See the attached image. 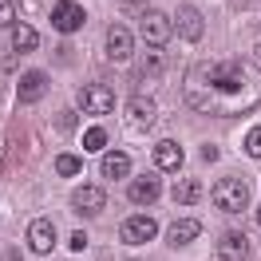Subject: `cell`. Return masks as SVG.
Listing matches in <instances>:
<instances>
[{
	"mask_svg": "<svg viewBox=\"0 0 261 261\" xmlns=\"http://www.w3.org/2000/svg\"><path fill=\"white\" fill-rule=\"evenodd\" d=\"M154 119H159V107H154L150 95H130L127 99V127L130 130H150Z\"/></svg>",
	"mask_w": 261,
	"mask_h": 261,
	"instance_id": "obj_5",
	"label": "cell"
},
{
	"mask_svg": "<svg viewBox=\"0 0 261 261\" xmlns=\"http://www.w3.org/2000/svg\"><path fill=\"white\" fill-rule=\"evenodd\" d=\"M214 206L222 214H242L249 206V186L242 178H218L214 182Z\"/></svg>",
	"mask_w": 261,
	"mask_h": 261,
	"instance_id": "obj_2",
	"label": "cell"
},
{
	"mask_svg": "<svg viewBox=\"0 0 261 261\" xmlns=\"http://www.w3.org/2000/svg\"><path fill=\"white\" fill-rule=\"evenodd\" d=\"M159 233V222L154 218H147V214H139V218H127L123 226H119V238L127 245H143V242H150Z\"/></svg>",
	"mask_w": 261,
	"mask_h": 261,
	"instance_id": "obj_7",
	"label": "cell"
},
{
	"mask_svg": "<svg viewBox=\"0 0 261 261\" xmlns=\"http://www.w3.org/2000/svg\"><path fill=\"white\" fill-rule=\"evenodd\" d=\"M28 245H32L36 253H51L56 249V226H51L48 218H36L32 226H28Z\"/></svg>",
	"mask_w": 261,
	"mask_h": 261,
	"instance_id": "obj_12",
	"label": "cell"
},
{
	"mask_svg": "<svg viewBox=\"0 0 261 261\" xmlns=\"http://www.w3.org/2000/svg\"><path fill=\"white\" fill-rule=\"evenodd\" d=\"M257 60H261V44H257Z\"/></svg>",
	"mask_w": 261,
	"mask_h": 261,
	"instance_id": "obj_28",
	"label": "cell"
},
{
	"mask_svg": "<svg viewBox=\"0 0 261 261\" xmlns=\"http://www.w3.org/2000/svg\"><path fill=\"white\" fill-rule=\"evenodd\" d=\"M170 194H174V202H182V206H190V202H198V198H202V186H198L194 178H178V182H174V190H170Z\"/></svg>",
	"mask_w": 261,
	"mask_h": 261,
	"instance_id": "obj_19",
	"label": "cell"
},
{
	"mask_svg": "<svg viewBox=\"0 0 261 261\" xmlns=\"http://www.w3.org/2000/svg\"><path fill=\"white\" fill-rule=\"evenodd\" d=\"M218 253H222V261H245L249 257V238L245 233H222V242H218Z\"/></svg>",
	"mask_w": 261,
	"mask_h": 261,
	"instance_id": "obj_14",
	"label": "cell"
},
{
	"mask_svg": "<svg viewBox=\"0 0 261 261\" xmlns=\"http://www.w3.org/2000/svg\"><path fill=\"white\" fill-rule=\"evenodd\" d=\"M202 233V226H198L194 218H178V222H170V229H166V242L174 245V249H182V245H190Z\"/></svg>",
	"mask_w": 261,
	"mask_h": 261,
	"instance_id": "obj_16",
	"label": "cell"
},
{
	"mask_svg": "<svg viewBox=\"0 0 261 261\" xmlns=\"http://www.w3.org/2000/svg\"><path fill=\"white\" fill-rule=\"evenodd\" d=\"M245 154H249V159H261V127H253L245 135Z\"/></svg>",
	"mask_w": 261,
	"mask_h": 261,
	"instance_id": "obj_22",
	"label": "cell"
},
{
	"mask_svg": "<svg viewBox=\"0 0 261 261\" xmlns=\"http://www.w3.org/2000/svg\"><path fill=\"white\" fill-rule=\"evenodd\" d=\"M99 170H103V178H130V159L123 154V150H107L103 154V163H99Z\"/></svg>",
	"mask_w": 261,
	"mask_h": 261,
	"instance_id": "obj_17",
	"label": "cell"
},
{
	"mask_svg": "<svg viewBox=\"0 0 261 261\" xmlns=\"http://www.w3.org/2000/svg\"><path fill=\"white\" fill-rule=\"evenodd\" d=\"M186 103L198 115H210V119H238L249 107L261 103V71L249 67L245 60H202L186 71L182 80Z\"/></svg>",
	"mask_w": 261,
	"mask_h": 261,
	"instance_id": "obj_1",
	"label": "cell"
},
{
	"mask_svg": "<svg viewBox=\"0 0 261 261\" xmlns=\"http://www.w3.org/2000/svg\"><path fill=\"white\" fill-rule=\"evenodd\" d=\"M75 111L83 115H111L115 111V95L111 87H103V83H87L80 91V103H75Z\"/></svg>",
	"mask_w": 261,
	"mask_h": 261,
	"instance_id": "obj_4",
	"label": "cell"
},
{
	"mask_svg": "<svg viewBox=\"0 0 261 261\" xmlns=\"http://www.w3.org/2000/svg\"><path fill=\"white\" fill-rule=\"evenodd\" d=\"M56 127L60 130H75V111H60L56 115Z\"/></svg>",
	"mask_w": 261,
	"mask_h": 261,
	"instance_id": "obj_24",
	"label": "cell"
},
{
	"mask_svg": "<svg viewBox=\"0 0 261 261\" xmlns=\"http://www.w3.org/2000/svg\"><path fill=\"white\" fill-rule=\"evenodd\" d=\"M0 20L4 24H16V0H0Z\"/></svg>",
	"mask_w": 261,
	"mask_h": 261,
	"instance_id": "obj_23",
	"label": "cell"
},
{
	"mask_svg": "<svg viewBox=\"0 0 261 261\" xmlns=\"http://www.w3.org/2000/svg\"><path fill=\"white\" fill-rule=\"evenodd\" d=\"M87 245V233H71V249H83Z\"/></svg>",
	"mask_w": 261,
	"mask_h": 261,
	"instance_id": "obj_26",
	"label": "cell"
},
{
	"mask_svg": "<svg viewBox=\"0 0 261 261\" xmlns=\"http://www.w3.org/2000/svg\"><path fill=\"white\" fill-rule=\"evenodd\" d=\"M119 8H123V12H130V16H143V12H147V8H143V0H123Z\"/></svg>",
	"mask_w": 261,
	"mask_h": 261,
	"instance_id": "obj_25",
	"label": "cell"
},
{
	"mask_svg": "<svg viewBox=\"0 0 261 261\" xmlns=\"http://www.w3.org/2000/svg\"><path fill=\"white\" fill-rule=\"evenodd\" d=\"M103 206H107V198H103V190H99V186H80V190L71 194V210L83 214V218L103 214Z\"/></svg>",
	"mask_w": 261,
	"mask_h": 261,
	"instance_id": "obj_10",
	"label": "cell"
},
{
	"mask_svg": "<svg viewBox=\"0 0 261 261\" xmlns=\"http://www.w3.org/2000/svg\"><path fill=\"white\" fill-rule=\"evenodd\" d=\"M154 166H159V170H178L182 166V147L170 143V139H163V143L154 147Z\"/></svg>",
	"mask_w": 261,
	"mask_h": 261,
	"instance_id": "obj_18",
	"label": "cell"
},
{
	"mask_svg": "<svg viewBox=\"0 0 261 261\" xmlns=\"http://www.w3.org/2000/svg\"><path fill=\"white\" fill-rule=\"evenodd\" d=\"M44 91H48V75H44V71H28V75H20V87H16L20 103H36Z\"/></svg>",
	"mask_w": 261,
	"mask_h": 261,
	"instance_id": "obj_15",
	"label": "cell"
},
{
	"mask_svg": "<svg viewBox=\"0 0 261 261\" xmlns=\"http://www.w3.org/2000/svg\"><path fill=\"white\" fill-rule=\"evenodd\" d=\"M174 28H178V36L186 40V44H198L202 32H206V20H202V12H198L194 4H182L178 16H174Z\"/></svg>",
	"mask_w": 261,
	"mask_h": 261,
	"instance_id": "obj_8",
	"label": "cell"
},
{
	"mask_svg": "<svg viewBox=\"0 0 261 261\" xmlns=\"http://www.w3.org/2000/svg\"><path fill=\"white\" fill-rule=\"evenodd\" d=\"M83 20H87V12L75 0H56L51 4V28L56 32H75V28H83Z\"/></svg>",
	"mask_w": 261,
	"mask_h": 261,
	"instance_id": "obj_6",
	"label": "cell"
},
{
	"mask_svg": "<svg viewBox=\"0 0 261 261\" xmlns=\"http://www.w3.org/2000/svg\"><path fill=\"white\" fill-rule=\"evenodd\" d=\"M107 56H111L115 64H127L130 56H135V36H130V28H123V24H111V28H107Z\"/></svg>",
	"mask_w": 261,
	"mask_h": 261,
	"instance_id": "obj_9",
	"label": "cell"
},
{
	"mask_svg": "<svg viewBox=\"0 0 261 261\" xmlns=\"http://www.w3.org/2000/svg\"><path fill=\"white\" fill-rule=\"evenodd\" d=\"M257 226H261V206H257Z\"/></svg>",
	"mask_w": 261,
	"mask_h": 261,
	"instance_id": "obj_27",
	"label": "cell"
},
{
	"mask_svg": "<svg viewBox=\"0 0 261 261\" xmlns=\"http://www.w3.org/2000/svg\"><path fill=\"white\" fill-rule=\"evenodd\" d=\"M127 198L135 202V206H154V202L163 198V182L154 178V174H147V178H130Z\"/></svg>",
	"mask_w": 261,
	"mask_h": 261,
	"instance_id": "obj_11",
	"label": "cell"
},
{
	"mask_svg": "<svg viewBox=\"0 0 261 261\" xmlns=\"http://www.w3.org/2000/svg\"><path fill=\"white\" fill-rule=\"evenodd\" d=\"M8 44H12V51L16 56H24V51H36L40 48V36H36V28L32 24H8Z\"/></svg>",
	"mask_w": 261,
	"mask_h": 261,
	"instance_id": "obj_13",
	"label": "cell"
},
{
	"mask_svg": "<svg viewBox=\"0 0 261 261\" xmlns=\"http://www.w3.org/2000/svg\"><path fill=\"white\" fill-rule=\"evenodd\" d=\"M80 159H75V154H60V159H56V170H60V174H64V178H75V174H80Z\"/></svg>",
	"mask_w": 261,
	"mask_h": 261,
	"instance_id": "obj_21",
	"label": "cell"
},
{
	"mask_svg": "<svg viewBox=\"0 0 261 261\" xmlns=\"http://www.w3.org/2000/svg\"><path fill=\"white\" fill-rule=\"evenodd\" d=\"M170 32H174V28H170V20H166L163 12H159V8H147V12L139 16V36H143V40H147V44H150L154 51H159V48H166Z\"/></svg>",
	"mask_w": 261,
	"mask_h": 261,
	"instance_id": "obj_3",
	"label": "cell"
},
{
	"mask_svg": "<svg viewBox=\"0 0 261 261\" xmlns=\"http://www.w3.org/2000/svg\"><path fill=\"white\" fill-rule=\"evenodd\" d=\"M103 147H107V130L103 127L83 130V150H103Z\"/></svg>",
	"mask_w": 261,
	"mask_h": 261,
	"instance_id": "obj_20",
	"label": "cell"
}]
</instances>
